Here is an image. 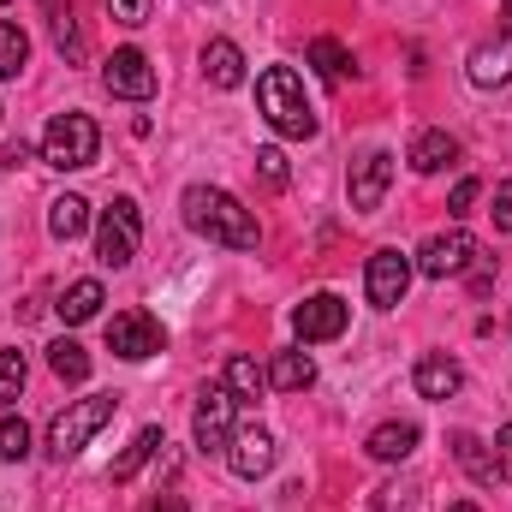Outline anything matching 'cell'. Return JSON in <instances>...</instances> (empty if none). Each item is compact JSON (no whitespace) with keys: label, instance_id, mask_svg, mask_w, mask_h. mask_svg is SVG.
I'll use <instances>...</instances> for the list:
<instances>
[{"label":"cell","instance_id":"1","mask_svg":"<svg viewBox=\"0 0 512 512\" xmlns=\"http://www.w3.org/2000/svg\"><path fill=\"white\" fill-rule=\"evenodd\" d=\"M179 203H185V227H191L197 239L227 245V251H256V245H262L256 215L233 197V191H221V185H191Z\"/></svg>","mask_w":512,"mask_h":512},{"label":"cell","instance_id":"2","mask_svg":"<svg viewBox=\"0 0 512 512\" xmlns=\"http://www.w3.org/2000/svg\"><path fill=\"white\" fill-rule=\"evenodd\" d=\"M256 108L280 137H316V108L304 102V84L292 66H268L256 78Z\"/></svg>","mask_w":512,"mask_h":512},{"label":"cell","instance_id":"3","mask_svg":"<svg viewBox=\"0 0 512 512\" xmlns=\"http://www.w3.org/2000/svg\"><path fill=\"white\" fill-rule=\"evenodd\" d=\"M96 149H102V131L90 114H54L42 131V161L60 167V173H84L96 167Z\"/></svg>","mask_w":512,"mask_h":512},{"label":"cell","instance_id":"4","mask_svg":"<svg viewBox=\"0 0 512 512\" xmlns=\"http://www.w3.org/2000/svg\"><path fill=\"white\" fill-rule=\"evenodd\" d=\"M120 411V399L114 393H90V399H72L54 423H48V447H54V459H72V453H84L90 447V435L108 423Z\"/></svg>","mask_w":512,"mask_h":512},{"label":"cell","instance_id":"5","mask_svg":"<svg viewBox=\"0 0 512 512\" xmlns=\"http://www.w3.org/2000/svg\"><path fill=\"white\" fill-rule=\"evenodd\" d=\"M137 239H143L137 203H131V197H114V209H102V221H96V262L126 268L131 256H137Z\"/></svg>","mask_w":512,"mask_h":512},{"label":"cell","instance_id":"6","mask_svg":"<svg viewBox=\"0 0 512 512\" xmlns=\"http://www.w3.org/2000/svg\"><path fill=\"white\" fill-rule=\"evenodd\" d=\"M346 322H352V304H346L340 292H316V298H304V304L292 310V334H298L304 346L340 340V334H346Z\"/></svg>","mask_w":512,"mask_h":512},{"label":"cell","instance_id":"7","mask_svg":"<svg viewBox=\"0 0 512 512\" xmlns=\"http://www.w3.org/2000/svg\"><path fill=\"white\" fill-rule=\"evenodd\" d=\"M161 346H167V334H161V322H155L149 310H120V316L108 322V352H114V358H126V364L155 358Z\"/></svg>","mask_w":512,"mask_h":512},{"label":"cell","instance_id":"8","mask_svg":"<svg viewBox=\"0 0 512 512\" xmlns=\"http://www.w3.org/2000/svg\"><path fill=\"white\" fill-rule=\"evenodd\" d=\"M471 262H477V239H471L465 227H447V233L423 239V251H417V274H429V280H453V274H465Z\"/></svg>","mask_w":512,"mask_h":512},{"label":"cell","instance_id":"9","mask_svg":"<svg viewBox=\"0 0 512 512\" xmlns=\"http://www.w3.org/2000/svg\"><path fill=\"white\" fill-rule=\"evenodd\" d=\"M411 256L382 245V251L370 256V268H364V292H370V304L376 310H393V304H405V286H411Z\"/></svg>","mask_w":512,"mask_h":512},{"label":"cell","instance_id":"10","mask_svg":"<svg viewBox=\"0 0 512 512\" xmlns=\"http://www.w3.org/2000/svg\"><path fill=\"white\" fill-rule=\"evenodd\" d=\"M233 411H239V399L227 393V382L203 387V399H197V423H191V435H197L203 453H221V447L233 441Z\"/></svg>","mask_w":512,"mask_h":512},{"label":"cell","instance_id":"11","mask_svg":"<svg viewBox=\"0 0 512 512\" xmlns=\"http://www.w3.org/2000/svg\"><path fill=\"white\" fill-rule=\"evenodd\" d=\"M102 84H108V96H120V102H149V96H155V66H149L143 48H114V60L102 66Z\"/></svg>","mask_w":512,"mask_h":512},{"label":"cell","instance_id":"12","mask_svg":"<svg viewBox=\"0 0 512 512\" xmlns=\"http://www.w3.org/2000/svg\"><path fill=\"white\" fill-rule=\"evenodd\" d=\"M387 185H393V155L387 149H370V155L352 161V209L358 215H376L382 209Z\"/></svg>","mask_w":512,"mask_h":512},{"label":"cell","instance_id":"13","mask_svg":"<svg viewBox=\"0 0 512 512\" xmlns=\"http://www.w3.org/2000/svg\"><path fill=\"white\" fill-rule=\"evenodd\" d=\"M227 465H233V477H245V483H256V477H268L274 471V435L268 429H233V441H227Z\"/></svg>","mask_w":512,"mask_h":512},{"label":"cell","instance_id":"14","mask_svg":"<svg viewBox=\"0 0 512 512\" xmlns=\"http://www.w3.org/2000/svg\"><path fill=\"white\" fill-rule=\"evenodd\" d=\"M465 72H471L477 90H501V84H512V30H501L495 42H477Z\"/></svg>","mask_w":512,"mask_h":512},{"label":"cell","instance_id":"15","mask_svg":"<svg viewBox=\"0 0 512 512\" xmlns=\"http://www.w3.org/2000/svg\"><path fill=\"white\" fill-rule=\"evenodd\" d=\"M203 78H209L215 90H239V84H245V54H239V42L215 36V42L203 48Z\"/></svg>","mask_w":512,"mask_h":512},{"label":"cell","instance_id":"16","mask_svg":"<svg viewBox=\"0 0 512 512\" xmlns=\"http://www.w3.org/2000/svg\"><path fill=\"white\" fill-rule=\"evenodd\" d=\"M411 387H417L423 399H453V393L465 387V370H459L453 358H417V370H411Z\"/></svg>","mask_w":512,"mask_h":512},{"label":"cell","instance_id":"17","mask_svg":"<svg viewBox=\"0 0 512 512\" xmlns=\"http://www.w3.org/2000/svg\"><path fill=\"white\" fill-rule=\"evenodd\" d=\"M405 161H411V173H441V167H453V161H459V143H453L447 131H417Z\"/></svg>","mask_w":512,"mask_h":512},{"label":"cell","instance_id":"18","mask_svg":"<svg viewBox=\"0 0 512 512\" xmlns=\"http://www.w3.org/2000/svg\"><path fill=\"white\" fill-rule=\"evenodd\" d=\"M364 453H370V459H382V465L411 459V453H417V423H382V429L364 441Z\"/></svg>","mask_w":512,"mask_h":512},{"label":"cell","instance_id":"19","mask_svg":"<svg viewBox=\"0 0 512 512\" xmlns=\"http://www.w3.org/2000/svg\"><path fill=\"white\" fill-rule=\"evenodd\" d=\"M161 447H167V441H161V429H155V423H143V429L131 435V447L114 459V471H108V477H114V483H131V477H137V471L161 453Z\"/></svg>","mask_w":512,"mask_h":512},{"label":"cell","instance_id":"20","mask_svg":"<svg viewBox=\"0 0 512 512\" xmlns=\"http://www.w3.org/2000/svg\"><path fill=\"white\" fill-rule=\"evenodd\" d=\"M84 227H90V203H84V197H72V191H66V197H54V203H48V233H54L60 245H72Z\"/></svg>","mask_w":512,"mask_h":512},{"label":"cell","instance_id":"21","mask_svg":"<svg viewBox=\"0 0 512 512\" xmlns=\"http://www.w3.org/2000/svg\"><path fill=\"white\" fill-rule=\"evenodd\" d=\"M54 310H60V322H66V328L90 322V316L102 310V280H72V286L60 292V304H54Z\"/></svg>","mask_w":512,"mask_h":512},{"label":"cell","instance_id":"22","mask_svg":"<svg viewBox=\"0 0 512 512\" xmlns=\"http://www.w3.org/2000/svg\"><path fill=\"white\" fill-rule=\"evenodd\" d=\"M453 459H459V465L471 471V483H483V489H495V483L507 477V471H501V459H489L477 435H453Z\"/></svg>","mask_w":512,"mask_h":512},{"label":"cell","instance_id":"23","mask_svg":"<svg viewBox=\"0 0 512 512\" xmlns=\"http://www.w3.org/2000/svg\"><path fill=\"white\" fill-rule=\"evenodd\" d=\"M221 382H227V393H233L239 405H256V393L268 387V376L256 370V358H245V352H233V358H227V370H221Z\"/></svg>","mask_w":512,"mask_h":512},{"label":"cell","instance_id":"24","mask_svg":"<svg viewBox=\"0 0 512 512\" xmlns=\"http://www.w3.org/2000/svg\"><path fill=\"white\" fill-rule=\"evenodd\" d=\"M310 382H316V364L304 352H280L274 370H268V387H280V393H304Z\"/></svg>","mask_w":512,"mask_h":512},{"label":"cell","instance_id":"25","mask_svg":"<svg viewBox=\"0 0 512 512\" xmlns=\"http://www.w3.org/2000/svg\"><path fill=\"white\" fill-rule=\"evenodd\" d=\"M310 66H316L328 84H346V78H352V54H346L334 36H316V42H310Z\"/></svg>","mask_w":512,"mask_h":512},{"label":"cell","instance_id":"26","mask_svg":"<svg viewBox=\"0 0 512 512\" xmlns=\"http://www.w3.org/2000/svg\"><path fill=\"white\" fill-rule=\"evenodd\" d=\"M48 370H54L60 382H90V352H84L78 340H54V346H48Z\"/></svg>","mask_w":512,"mask_h":512},{"label":"cell","instance_id":"27","mask_svg":"<svg viewBox=\"0 0 512 512\" xmlns=\"http://www.w3.org/2000/svg\"><path fill=\"white\" fill-rule=\"evenodd\" d=\"M24 60H30V36H24L18 24H6V18H0V78H18V72H24Z\"/></svg>","mask_w":512,"mask_h":512},{"label":"cell","instance_id":"28","mask_svg":"<svg viewBox=\"0 0 512 512\" xmlns=\"http://www.w3.org/2000/svg\"><path fill=\"white\" fill-rule=\"evenodd\" d=\"M24 376H30L24 370V352H0V411L24 393Z\"/></svg>","mask_w":512,"mask_h":512},{"label":"cell","instance_id":"29","mask_svg":"<svg viewBox=\"0 0 512 512\" xmlns=\"http://www.w3.org/2000/svg\"><path fill=\"white\" fill-rule=\"evenodd\" d=\"M256 173H262L268 191H286V185H292V167H286L280 149H256Z\"/></svg>","mask_w":512,"mask_h":512},{"label":"cell","instance_id":"30","mask_svg":"<svg viewBox=\"0 0 512 512\" xmlns=\"http://www.w3.org/2000/svg\"><path fill=\"white\" fill-rule=\"evenodd\" d=\"M30 453V423L24 417H0V459H24Z\"/></svg>","mask_w":512,"mask_h":512},{"label":"cell","instance_id":"31","mask_svg":"<svg viewBox=\"0 0 512 512\" xmlns=\"http://www.w3.org/2000/svg\"><path fill=\"white\" fill-rule=\"evenodd\" d=\"M54 48H60V54H72V60H84V36H78V24H72V18H54Z\"/></svg>","mask_w":512,"mask_h":512},{"label":"cell","instance_id":"32","mask_svg":"<svg viewBox=\"0 0 512 512\" xmlns=\"http://www.w3.org/2000/svg\"><path fill=\"white\" fill-rule=\"evenodd\" d=\"M108 12H114V24H149V0H108Z\"/></svg>","mask_w":512,"mask_h":512},{"label":"cell","instance_id":"33","mask_svg":"<svg viewBox=\"0 0 512 512\" xmlns=\"http://www.w3.org/2000/svg\"><path fill=\"white\" fill-rule=\"evenodd\" d=\"M489 215H495V227H501V233H512V179L495 185V209H489Z\"/></svg>","mask_w":512,"mask_h":512},{"label":"cell","instance_id":"34","mask_svg":"<svg viewBox=\"0 0 512 512\" xmlns=\"http://www.w3.org/2000/svg\"><path fill=\"white\" fill-rule=\"evenodd\" d=\"M477 191H483L477 179H459V185H453V203H447V209H453V215H465V209L477 203Z\"/></svg>","mask_w":512,"mask_h":512},{"label":"cell","instance_id":"35","mask_svg":"<svg viewBox=\"0 0 512 512\" xmlns=\"http://www.w3.org/2000/svg\"><path fill=\"white\" fill-rule=\"evenodd\" d=\"M143 512H191V507H185V495H155Z\"/></svg>","mask_w":512,"mask_h":512},{"label":"cell","instance_id":"36","mask_svg":"<svg viewBox=\"0 0 512 512\" xmlns=\"http://www.w3.org/2000/svg\"><path fill=\"white\" fill-rule=\"evenodd\" d=\"M495 447H501V471L512 477V423L501 429V435H495Z\"/></svg>","mask_w":512,"mask_h":512},{"label":"cell","instance_id":"37","mask_svg":"<svg viewBox=\"0 0 512 512\" xmlns=\"http://www.w3.org/2000/svg\"><path fill=\"white\" fill-rule=\"evenodd\" d=\"M24 161H30V149H24V143H12V149L0 155V167H24Z\"/></svg>","mask_w":512,"mask_h":512},{"label":"cell","instance_id":"38","mask_svg":"<svg viewBox=\"0 0 512 512\" xmlns=\"http://www.w3.org/2000/svg\"><path fill=\"white\" fill-rule=\"evenodd\" d=\"M501 18H507V30H512V0H501Z\"/></svg>","mask_w":512,"mask_h":512},{"label":"cell","instance_id":"39","mask_svg":"<svg viewBox=\"0 0 512 512\" xmlns=\"http://www.w3.org/2000/svg\"><path fill=\"white\" fill-rule=\"evenodd\" d=\"M447 512H477V507H471V501H459V507H447Z\"/></svg>","mask_w":512,"mask_h":512},{"label":"cell","instance_id":"40","mask_svg":"<svg viewBox=\"0 0 512 512\" xmlns=\"http://www.w3.org/2000/svg\"><path fill=\"white\" fill-rule=\"evenodd\" d=\"M48 6H60V0H48Z\"/></svg>","mask_w":512,"mask_h":512},{"label":"cell","instance_id":"41","mask_svg":"<svg viewBox=\"0 0 512 512\" xmlns=\"http://www.w3.org/2000/svg\"><path fill=\"white\" fill-rule=\"evenodd\" d=\"M0 6H6V0H0Z\"/></svg>","mask_w":512,"mask_h":512}]
</instances>
